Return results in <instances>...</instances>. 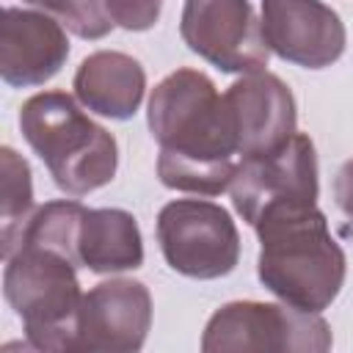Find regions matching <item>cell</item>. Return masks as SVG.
I'll use <instances>...</instances> for the list:
<instances>
[{
	"label": "cell",
	"instance_id": "cell-11",
	"mask_svg": "<svg viewBox=\"0 0 353 353\" xmlns=\"http://www.w3.org/2000/svg\"><path fill=\"white\" fill-rule=\"evenodd\" d=\"M262 33L281 61L303 69L336 63L347 44L342 17L323 0H262Z\"/></svg>",
	"mask_w": 353,
	"mask_h": 353
},
{
	"label": "cell",
	"instance_id": "cell-16",
	"mask_svg": "<svg viewBox=\"0 0 353 353\" xmlns=\"http://www.w3.org/2000/svg\"><path fill=\"white\" fill-rule=\"evenodd\" d=\"M83 212H85V207L77 199H55V201H47L41 207H36L30 221L25 223L22 234H19L17 248L25 245V243L52 248V251L63 254L66 259H72L80 268V262H77V232H80Z\"/></svg>",
	"mask_w": 353,
	"mask_h": 353
},
{
	"label": "cell",
	"instance_id": "cell-15",
	"mask_svg": "<svg viewBox=\"0 0 353 353\" xmlns=\"http://www.w3.org/2000/svg\"><path fill=\"white\" fill-rule=\"evenodd\" d=\"M0 254L8 259L19 243L25 223L33 215V174L22 154L11 146L0 149Z\"/></svg>",
	"mask_w": 353,
	"mask_h": 353
},
{
	"label": "cell",
	"instance_id": "cell-17",
	"mask_svg": "<svg viewBox=\"0 0 353 353\" xmlns=\"http://www.w3.org/2000/svg\"><path fill=\"white\" fill-rule=\"evenodd\" d=\"M30 3L47 14H52L66 30H72L80 39L97 41L105 39L116 25L108 14L105 0H22Z\"/></svg>",
	"mask_w": 353,
	"mask_h": 353
},
{
	"label": "cell",
	"instance_id": "cell-18",
	"mask_svg": "<svg viewBox=\"0 0 353 353\" xmlns=\"http://www.w3.org/2000/svg\"><path fill=\"white\" fill-rule=\"evenodd\" d=\"M105 6H108L113 25L130 33L154 28L163 11V0H105Z\"/></svg>",
	"mask_w": 353,
	"mask_h": 353
},
{
	"label": "cell",
	"instance_id": "cell-5",
	"mask_svg": "<svg viewBox=\"0 0 353 353\" xmlns=\"http://www.w3.org/2000/svg\"><path fill=\"white\" fill-rule=\"evenodd\" d=\"M331 325L320 312H303L290 303L232 301L212 312L201 334L204 353L221 350H292L325 353L331 350Z\"/></svg>",
	"mask_w": 353,
	"mask_h": 353
},
{
	"label": "cell",
	"instance_id": "cell-7",
	"mask_svg": "<svg viewBox=\"0 0 353 353\" xmlns=\"http://www.w3.org/2000/svg\"><path fill=\"white\" fill-rule=\"evenodd\" d=\"M317 193V154L303 132H295L270 154L243 157L229 185L232 204L248 226L279 207H312Z\"/></svg>",
	"mask_w": 353,
	"mask_h": 353
},
{
	"label": "cell",
	"instance_id": "cell-4",
	"mask_svg": "<svg viewBox=\"0 0 353 353\" xmlns=\"http://www.w3.org/2000/svg\"><path fill=\"white\" fill-rule=\"evenodd\" d=\"M3 295L22 320L28 347L72 350L80 312L77 265L41 245H19L3 270Z\"/></svg>",
	"mask_w": 353,
	"mask_h": 353
},
{
	"label": "cell",
	"instance_id": "cell-14",
	"mask_svg": "<svg viewBox=\"0 0 353 353\" xmlns=\"http://www.w3.org/2000/svg\"><path fill=\"white\" fill-rule=\"evenodd\" d=\"M77 262L91 273H124L143 265V237L132 212L85 207L77 232Z\"/></svg>",
	"mask_w": 353,
	"mask_h": 353
},
{
	"label": "cell",
	"instance_id": "cell-13",
	"mask_svg": "<svg viewBox=\"0 0 353 353\" xmlns=\"http://www.w3.org/2000/svg\"><path fill=\"white\" fill-rule=\"evenodd\" d=\"M72 88L85 110L113 121H127L143 102L146 72L141 61L127 52L97 50L80 61Z\"/></svg>",
	"mask_w": 353,
	"mask_h": 353
},
{
	"label": "cell",
	"instance_id": "cell-9",
	"mask_svg": "<svg viewBox=\"0 0 353 353\" xmlns=\"http://www.w3.org/2000/svg\"><path fill=\"white\" fill-rule=\"evenodd\" d=\"M152 328V295L143 281L110 279L94 284L77 312L74 347L88 353H135Z\"/></svg>",
	"mask_w": 353,
	"mask_h": 353
},
{
	"label": "cell",
	"instance_id": "cell-2",
	"mask_svg": "<svg viewBox=\"0 0 353 353\" xmlns=\"http://www.w3.org/2000/svg\"><path fill=\"white\" fill-rule=\"evenodd\" d=\"M256 276L279 301L303 312H323L339 295L347 256L317 204L279 207L256 223Z\"/></svg>",
	"mask_w": 353,
	"mask_h": 353
},
{
	"label": "cell",
	"instance_id": "cell-3",
	"mask_svg": "<svg viewBox=\"0 0 353 353\" xmlns=\"http://www.w3.org/2000/svg\"><path fill=\"white\" fill-rule=\"evenodd\" d=\"M19 130L47 165L52 182L74 199L105 188L116 176V138L66 91H39L28 97L19 108Z\"/></svg>",
	"mask_w": 353,
	"mask_h": 353
},
{
	"label": "cell",
	"instance_id": "cell-8",
	"mask_svg": "<svg viewBox=\"0 0 353 353\" xmlns=\"http://www.w3.org/2000/svg\"><path fill=\"white\" fill-rule=\"evenodd\" d=\"M179 36L190 52L229 74L262 72L270 58L262 19L248 0H185Z\"/></svg>",
	"mask_w": 353,
	"mask_h": 353
},
{
	"label": "cell",
	"instance_id": "cell-6",
	"mask_svg": "<svg viewBox=\"0 0 353 353\" xmlns=\"http://www.w3.org/2000/svg\"><path fill=\"white\" fill-rule=\"evenodd\" d=\"M157 243L171 270L188 279H221L240 262L232 215L207 199H174L157 212Z\"/></svg>",
	"mask_w": 353,
	"mask_h": 353
},
{
	"label": "cell",
	"instance_id": "cell-10",
	"mask_svg": "<svg viewBox=\"0 0 353 353\" xmlns=\"http://www.w3.org/2000/svg\"><path fill=\"white\" fill-rule=\"evenodd\" d=\"M237 154L259 157L284 146L298 130V105L290 85L273 72L240 74L223 94Z\"/></svg>",
	"mask_w": 353,
	"mask_h": 353
},
{
	"label": "cell",
	"instance_id": "cell-12",
	"mask_svg": "<svg viewBox=\"0 0 353 353\" xmlns=\"http://www.w3.org/2000/svg\"><path fill=\"white\" fill-rule=\"evenodd\" d=\"M66 58V28L52 14L6 6L0 22V77L6 85H44L61 72Z\"/></svg>",
	"mask_w": 353,
	"mask_h": 353
},
{
	"label": "cell",
	"instance_id": "cell-1",
	"mask_svg": "<svg viewBox=\"0 0 353 353\" xmlns=\"http://www.w3.org/2000/svg\"><path fill=\"white\" fill-rule=\"evenodd\" d=\"M146 124L160 146L157 176L165 188L218 196L237 171V143L223 94L199 69L165 74L149 97Z\"/></svg>",
	"mask_w": 353,
	"mask_h": 353
},
{
	"label": "cell",
	"instance_id": "cell-19",
	"mask_svg": "<svg viewBox=\"0 0 353 353\" xmlns=\"http://www.w3.org/2000/svg\"><path fill=\"white\" fill-rule=\"evenodd\" d=\"M334 199L336 207L353 221V157L345 160L334 176Z\"/></svg>",
	"mask_w": 353,
	"mask_h": 353
}]
</instances>
